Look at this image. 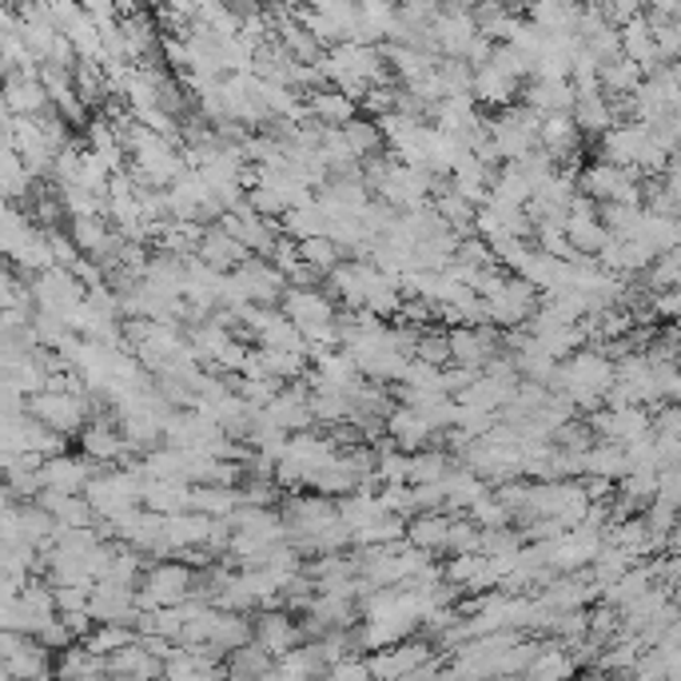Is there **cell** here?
<instances>
[{
	"label": "cell",
	"instance_id": "cell-1",
	"mask_svg": "<svg viewBox=\"0 0 681 681\" xmlns=\"http://www.w3.org/2000/svg\"><path fill=\"white\" fill-rule=\"evenodd\" d=\"M336 459H339L336 439H319L311 430H299V435H292L284 459L275 466V479L284 486H311L315 474L323 471V466H331Z\"/></svg>",
	"mask_w": 681,
	"mask_h": 681
},
{
	"label": "cell",
	"instance_id": "cell-2",
	"mask_svg": "<svg viewBox=\"0 0 681 681\" xmlns=\"http://www.w3.org/2000/svg\"><path fill=\"white\" fill-rule=\"evenodd\" d=\"M32 304L41 307V311H53V315H64L68 323H73L80 307L88 304V287L76 279L73 267H48V272L32 275Z\"/></svg>",
	"mask_w": 681,
	"mask_h": 681
},
{
	"label": "cell",
	"instance_id": "cell-3",
	"mask_svg": "<svg viewBox=\"0 0 681 681\" xmlns=\"http://www.w3.org/2000/svg\"><path fill=\"white\" fill-rule=\"evenodd\" d=\"M491 140L494 147L503 152V160H523L526 152L542 147V116L535 108H503V112L491 120Z\"/></svg>",
	"mask_w": 681,
	"mask_h": 681
},
{
	"label": "cell",
	"instance_id": "cell-4",
	"mask_svg": "<svg viewBox=\"0 0 681 681\" xmlns=\"http://www.w3.org/2000/svg\"><path fill=\"white\" fill-rule=\"evenodd\" d=\"M284 523L295 542L304 546V550H315V542H319L331 526L343 523V514H339L336 503H327L319 494H304V498H292V503L284 506Z\"/></svg>",
	"mask_w": 681,
	"mask_h": 681
},
{
	"label": "cell",
	"instance_id": "cell-5",
	"mask_svg": "<svg viewBox=\"0 0 681 681\" xmlns=\"http://www.w3.org/2000/svg\"><path fill=\"white\" fill-rule=\"evenodd\" d=\"M140 609H156V606H179L196 597V574L184 562H160L144 574V586L136 590Z\"/></svg>",
	"mask_w": 681,
	"mask_h": 681
},
{
	"label": "cell",
	"instance_id": "cell-6",
	"mask_svg": "<svg viewBox=\"0 0 681 681\" xmlns=\"http://www.w3.org/2000/svg\"><path fill=\"white\" fill-rule=\"evenodd\" d=\"M56 590H44L36 582L21 590V594L4 597V609H0V622L4 629H21V634H36L41 638V629L56 618Z\"/></svg>",
	"mask_w": 681,
	"mask_h": 681
},
{
	"label": "cell",
	"instance_id": "cell-7",
	"mask_svg": "<svg viewBox=\"0 0 681 681\" xmlns=\"http://www.w3.org/2000/svg\"><path fill=\"white\" fill-rule=\"evenodd\" d=\"M538 287L526 279V275H518V279H506L498 292L483 295L486 299V311H491V323L494 327H523L535 319V311L542 307V299H538Z\"/></svg>",
	"mask_w": 681,
	"mask_h": 681
},
{
	"label": "cell",
	"instance_id": "cell-8",
	"mask_svg": "<svg viewBox=\"0 0 681 681\" xmlns=\"http://www.w3.org/2000/svg\"><path fill=\"white\" fill-rule=\"evenodd\" d=\"M88 395L92 391H36V395H29V410L61 435H73L88 419V407H92Z\"/></svg>",
	"mask_w": 681,
	"mask_h": 681
},
{
	"label": "cell",
	"instance_id": "cell-9",
	"mask_svg": "<svg viewBox=\"0 0 681 681\" xmlns=\"http://www.w3.org/2000/svg\"><path fill=\"white\" fill-rule=\"evenodd\" d=\"M582 191L597 204H638L641 199V184L634 176V168H618V164H594L582 176Z\"/></svg>",
	"mask_w": 681,
	"mask_h": 681
},
{
	"label": "cell",
	"instance_id": "cell-10",
	"mask_svg": "<svg viewBox=\"0 0 681 681\" xmlns=\"http://www.w3.org/2000/svg\"><path fill=\"white\" fill-rule=\"evenodd\" d=\"M590 427H594V435H602V439L629 447V442H638L650 435V415H646L638 403H629V407H606L590 419Z\"/></svg>",
	"mask_w": 681,
	"mask_h": 681
},
{
	"label": "cell",
	"instance_id": "cell-11",
	"mask_svg": "<svg viewBox=\"0 0 681 681\" xmlns=\"http://www.w3.org/2000/svg\"><path fill=\"white\" fill-rule=\"evenodd\" d=\"M284 315L287 319H295L299 323V331H311V327H327L336 323V304L327 299V292H319V284L315 287H287L284 292Z\"/></svg>",
	"mask_w": 681,
	"mask_h": 681
},
{
	"label": "cell",
	"instance_id": "cell-12",
	"mask_svg": "<svg viewBox=\"0 0 681 681\" xmlns=\"http://www.w3.org/2000/svg\"><path fill=\"white\" fill-rule=\"evenodd\" d=\"M578 88L567 76H530L526 85V108H535L538 116H570L574 112Z\"/></svg>",
	"mask_w": 681,
	"mask_h": 681
},
{
	"label": "cell",
	"instance_id": "cell-13",
	"mask_svg": "<svg viewBox=\"0 0 681 681\" xmlns=\"http://www.w3.org/2000/svg\"><path fill=\"white\" fill-rule=\"evenodd\" d=\"M567 235L578 255H597L609 243L606 220H602V211L597 208H590V199H574V208H570V216H567Z\"/></svg>",
	"mask_w": 681,
	"mask_h": 681
},
{
	"label": "cell",
	"instance_id": "cell-14",
	"mask_svg": "<svg viewBox=\"0 0 681 681\" xmlns=\"http://www.w3.org/2000/svg\"><path fill=\"white\" fill-rule=\"evenodd\" d=\"M96 459L88 462L85 459H68V454H53V459H44L41 466V479H44V491H61V494H85L88 483L96 479Z\"/></svg>",
	"mask_w": 681,
	"mask_h": 681
},
{
	"label": "cell",
	"instance_id": "cell-15",
	"mask_svg": "<svg viewBox=\"0 0 681 681\" xmlns=\"http://www.w3.org/2000/svg\"><path fill=\"white\" fill-rule=\"evenodd\" d=\"M4 112H17V116L53 112V96L44 88L41 73H9V85H4Z\"/></svg>",
	"mask_w": 681,
	"mask_h": 681
},
{
	"label": "cell",
	"instance_id": "cell-16",
	"mask_svg": "<svg viewBox=\"0 0 681 681\" xmlns=\"http://www.w3.org/2000/svg\"><path fill=\"white\" fill-rule=\"evenodd\" d=\"M430 32H435V41H439L442 56H466V48H471V41L479 36V21H474V12L466 9H442L439 17H435V24H430Z\"/></svg>",
	"mask_w": 681,
	"mask_h": 681
},
{
	"label": "cell",
	"instance_id": "cell-17",
	"mask_svg": "<svg viewBox=\"0 0 681 681\" xmlns=\"http://www.w3.org/2000/svg\"><path fill=\"white\" fill-rule=\"evenodd\" d=\"M196 255L208 267H216V272H231V267H240V263L252 260V252L243 248L231 231H223L220 223H211V228H204V235H199V248Z\"/></svg>",
	"mask_w": 681,
	"mask_h": 681
},
{
	"label": "cell",
	"instance_id": "cell-18",
	"mask_svg": "<svg viewBox=\"0 0 681 681\" xmlns=\"http://www.w3.org/2000/svg\"><path fill=\"white\" fill-rule=\"evenodd\" d=\"M518 88H523V76L506 73L494 61H486L483 68H474V100L483 108H510Z\"/></svg>",
	"mask_w": 681,
	"mask_h": 681
},
{
	"label": "cell",
	"instance_id": "cell-19",
	"mask_svg": "<svg viewBox=\"0 0 681 681\" xmlns=\"http://www.w3.org/2000/svg\"><path fill=\"white\" fill-rule=\"evenodd\" d=\"M622 53H626L629 61H638L641 68H646V76L658 73L661 64H666V56H661V48H658V36H653V24L646 12L622 24Z\"/></svg>",
	"mask_w": 681,
	"mask_h": 681
},
{
	"label": "cell",
	"instance_id": "cell-20",
	"mask_svg": "<svg viewBox=\"0 0 681 681\" xmlns=\"http://www.w3.org/2000/svg\"><path fill=\"white\" fill-rule=\"evenodd\" d=\"M387 435L398 451H422V447L435 439V427H430V419L419 407H407V403H403V407L387 415Z\"/></svg>",
	"mask_w": 681,
	"mask_h": 681
},
{
	"label": "cell",
	"instance_id": "cell-21",
	"mask_svg": "<svg viewBox=\"0 0 681 681\" xmlns=\"http://www.w3.org/2000/svg\"><path fill=\"white\" fill-rule=\"evenodd\" d=\"M267 415H272L287 435H299V430H311L315 427V407H311V395L304 387H292V391H279V395L267 403Z\"/></svg>",
	"mask_w": 681,
	"mask_h": 681
},
{
	"label": "cell",
	"instance_id": "cell-22",
	"mask_svg": "<svg viewBox=\"0 0 681 681\" xmlns=\"http://www.w3.org/2000/svg\"><path fill=\"white\" fill-rule=\"evenodd\" d=\"M367 661L375 678H415V670H419L422 661H430V646L427 641H403V646L391 653L371 650Z\"/></svg>",
	"mask_w": 681,
	"mask_h": 681
},
{
	"label": "cell",
	"instance_id": "cell-23",
	"mask_svg": "<svg viewBox=\"0 0 681 681\" xmlns=\"http://www.w3.org/2000/svg\"><path fill=\"white\" fill-rule=\"evenodd\" d=\"M371 267L375 263L359 260V263H339L336 272L327 275V284H331V295H339L351 311H363L367 307V284H371Z\"/></svg>",
	"mask_w": 681,
	"mask_h": 681
},
{
	"label": "cell",
	"instance_id": "cell-24",
	"mask_svg": "<svg viewBox=\"0 0 681 681\" xmlns=\"http://www.w3.org/2000/svg\"><path fill=\"white\" fill-rule=\"evenodd\" d=\"M80 442H85V454L96 462H120L132 447H128L124 430L116 427V422L100 419V422H88L85 435H80Z\"/></svg>",
	"mask_w": 681,
	"mask_h": 681
},
{
	"label": "cell",
	"instance_id": "cell-25",
	"mask_svg": "<svg viewBox=\"0 0 681 681\" xmlns=\"http://www.w3.org/2000/svg\"><path fill=\"white\" fill-rule=\"evenodd\" d=\"M451 526L454 518H447V514L439 510H419L410 514V526H407V542L422 546V550H447L451 546Z\"/></svg>",
	"mask_w": 681,
	"mask_h": 681
},
{
	"label": "cell",
	"instance_id": "cell-26",
	"mask_svg": "<svg viewBox=\"0 0 681 681\" xmlns=\"http://www.w3.org/2000/svg\"><path fill=\"white\" fill-rule=\"evenodd\" d=\"M582 0H530L526 12L530 21L542 24L546 32H578V21H582Z\"/></svg>",
	"mask_w": 681,
	"mask_h": 681
},
{
	"label": "cell",
	"instance_id": "cell-27",
	"mask_svg": "<svg viewBox=\"0 0 681 681\" xmlns=\"http://www.w3.org/2000/svg\"><path fill=\"white\" fill-rule=\"evenodd\" d=\"M144 506L147 510H160V514L191 510V483L188 479H147Z\"/></svg>",
	"mask_w": 681,
	"mask_h": 681
},
{
	"label": "cell",
	"instance_id": "cell-28",
	"mask_svg": "<svg viewBox=\"0 0 681 681\" xmlns=\"http://www.w3.org/2000/svg\"><path fill=\"white\" fill-rule=\"evenodd\" d=\"M211 538V514H199V510H179V514H168V542L172 550H196V546H208Z\"/></svg>",
	"mask_w": 681,
	"mask_h": 681
},
{
	"label": "cell",
	"instance_id": "cell-29",
	"mask_svg": "<svg viewBox=\"0 0 681 681\" xmlns=\"http://www.w3.org/2000/svg\"><path fill=\"white\" fill-rule=\"evenodd\" d=\"M108 673H112V678H156V673H164V661L147 650V646H140V638H136L132 646H124V650L108 653Z\"/></svg>",
	"mask_w": 681,
	"mask_h": 681
},
{
	"label": "cell",
	"instance_id": "cell-30",
	"mask_svg": "<svg viewBox=\"0 0 681 681\" xmlns=\"http://www.w3.org/2000/svg\"><path fill=\"white\" fill-rule=\"evenodd\" d=\"M299 638H304V629L295 626L287 614H263V618L255 622V641H260V646H267L275 658L292 653L295 646H299Z\"/></svg>",
	"mask_w": 681,
	"mask_h": 681
},
{
	"label": "cell",
	"instance_id": "cell-31",
	"mask_svg": "<svg viewBox=\"0 0 681 681\" xmlns=\"http://www.w3.org/2000/svg\"><path fill=\"white\" fill-rule=\"evenodd\" d=\"M574 124L582 128V136H606L614 128V108H609L606 92H582L574 100Z\"/></svg>",
	"mask_w": 681,
	"mask_h": 681
},
{
	"label": "cell",
	"instance_id": "cell-32",
	"mask_svg": "<svg viewBox=\"0 0 681 681\" xmlns=\"http://www.w3.org/2000/svg\"><path fill=\"white\" fill-rule=\"evenodd\" d=\"M641 80H646V68L638 61H629L626 53L602 64V92L618 96V100H629L641 88Z\"/></svg>",
	"mask_w": 681,
	"mask_h": 681
},
{
	"label": "cell",
	"instance_id": "cell-33",
	"mask_svg": "<svg viewBox=\"0 0 681 681\" xmlns=\"http://www.w3.org/2000/svg\"><path fill=\"white\" fill-rule=\"evenodd\" d=\"M311 112L319 124H331V128H343L355 120L359 105L351 100L347 92H339L336 85H327V88H315L311 92Z\"/></svg>",
	"mask_w": 681,
	"mask_h": 681
},
{
	"label": "cell",
	"instance_id": "cell-34",
	"mask_svg": "<svg viewBox=\"0 0 681 681\" xmlns=\"http://www.w3.org/2000/svg\"><path fill=\"white\" fill-rule=\"evenodd\" d=\"M243 503V494L235 486L223 483H191V510L211 514V518H231V510Z\"/></svg>",
	"mask_w": 681,
	"mask_h": 681
},
{
	"label": "cell",
	"instance_id": "cell-35",
	"mask_svg": "<svg viewBox=\"0 0 681 681\" xmlns=\"http://www.w3.org/2000/svg\"><path fill=\"white\" fill-rule=\"evenodd\" d=\"M279 223H284V231L292 235V240H311V235H327V223H331V216L319 208V199H307V204H295V208H287Z\"/></svg>",
	"mask_w": 681,
	"mask_h": 681
},
{
	"label": "cell",
	"instance_id": "cell-36",
	"mask_svg": "<svg viewBox=\"0 0 681 681\" xmlns=\"http://www.w3.org/2000/svg\"><path fill=\"white\" fill-rule=\"evenodd\" d=\"M578 136L582 128L574 124V116H546L542 120V147L554 160H570L578 152Z\"/></svg>",
	"mask_w": 681,
	"mask_h": 681
},
{
	"label": "cell",
	"instance_id": "cell-37",
	"mask_svg": "<svg viewBox=\"0 0 681 681\" xmlns=\"http://www.w3.org/2000/svg\"><path fill=\"white\" fill-rule=\"evenodd\" d=\"M486 479L471 466H462V471H451L447 474V506L451 510H471L479 498H486Z\"/></svg>",
	"mask_w": 681,
	"mask_h": 681
},
{
	"label": "cell",
	"instance_id": "cell-38",
	"mask_svg": "<svg viewBox=\"0 0 681 681\" xmlns=\"http://www.w3.org/2000/svg\"><path fill=\"white\" fill-rule=\"evenodd\" d=\"M272 658H275V653L267 650V646H260V641H248V646H240V650H231V661L223 666V670H228L231 678H255V673H275Z\"/></svg>",
	"mask_w": 681,
	"mask_h": 681
},
{
	"label": "cell",
	"instance_id": "cell-39",
	"mask_svg": "<svg viewBox=\"0 0 681 681\" xmlns=\"http://www.w3.org/2000/svg\"><path fill=\"white\" fill-rule=\"evenodd\" d=\"M299 260L319 275H331L343 260V248H339L331 235H311V240H299Z\"/></svg>",
	"mask_w": 681,
	"mask_h": 681
},
{
	"label": "cell",
	"instance_id": "cell-40",
	"mask_svg": "<svg viewBox=\"0 0 681 681\" xmlns=\"http://www.w3.org/2000/svg\"><path fill=\"white\" fill-rule=\"evenodd\" d=\"M594 586L597 582H586V578H567V582H554V586L546 590L542 602L550 609H558V614H562V609H582L590 597H594Z\"/></svg>",
	"mask_w": 681,
	"mask_h": 681
},
{
	"label": "cell",
	"instance_id": "cell-41",
	"mask_svg": "<svg viewBox=\"0 0 681 681\" xmlns=\"http://www.w3.org/2000/svg\"><path fill=\"white\" fill-rule=\"evenodd\" d=\"M136 638H140V634H132V626H124V622H96V629L85 638V646L108 658V653L132 646Z\"/></svg>",
	"mask_w": 681,
	"mask_h": 681
},
{
	"label": "cell",
	"instance_id": "cell-42",
	"mask_svg": "<svg viewBox=\"0 0 681 681\" xmlns=\"http://www.w3.org/2000/svg\"><path fill=\"white\" fill-rule=\"evenodd\" d=\"M343 136L347 144H351V152H355L359 160H371L378 156V144H383V128H378V120H351V124H343Z\"/></svg>",
	"mask_w": 681,
	"mask_h": 681
},
{
	"label": "cell",
	"instance_id": "cell-43",
	"mask_svg": "<svg viewBox=\"0 0 681 681\" xmlns=\"http://www.w3.org/2000/svg\"><path fill=\"white\" fill-rule=\"evenodd\" d=\"M61 199H64V211H68V220H73V216H105V208H108V196H100V191L85 188V184H64Z\"/></svg>",
	"mask_w": 681,
	"mask_h": 681
},
{
	"label": "cell",
	"instance_id": "cell-44",
	"mask_svg": "<svg viewBox=\"0 0 681 681\" xmlns=\"http://www.w3.org/2000/svg\"><path fill=\"white\" fill-rule=\"evenodd\" d=\"M56 673H61V678H100V673H108V661H105V653L80 646V650H64V661Z\"/></svg>",
	"mask_w": 681,
	"mask_h": 681
},
{
	"label": "cell",
	"instance_id": "cell-45",
	"mask_svg": "<svg viewBox=\"0 0 681 681\" xmlns=\"http://www.w3.org/2000/svg\"><path fill=\"white\" fill-rule=\"evenodd\" d=\"M447 474H451V462H447V454L442 451H422V454L410 451V486L442 483Z\"/></svg>",
	"mask_w": 681,
	"mask_h": 681
},
{
	"label": "cell",
	"instance_id": "cell-46",
	"mask_svg": "<svg viewBox=\"0 0 681 681\" xmlns=\"http://www.w3.org/2000/svg\"><path fill=\"white\" fill-rule=\"evenodd\" d=\"M466 514H471V518L483 526V530H494V526H510V518H514V510L503 503V498H498V494H486V498H479V503H474Z\"/></svg>",
	"mask_w": 681,
	"mask_h": 681
},
{
	"label": "cell",
	"instance_id": "cell-47",
	"mask_svg": "<svg viewBox=\"0 0 681 681\" xmlns=\"http://www.w3.org/2000/svg\"><path fill=\"white\" fill-rule=\"evenodd\" d=\"M375 479L383 486L391 483H410V451H378V466H375Z\"/></svg>",
	"mask_w": 681,
	"mask_h": 681
},
{
	"label": "cell",
	"instance_id": "cell-48",
	"mask_svg": "<svg viewBox=\"0 0 681 681\" xmlns=\"http://www.w3.org/2000/svg\"><path fill=\"white\" fill-rule=\"evenodd\" d=\"M574 670V658H567V650H538L530 661V678H558V673Z\"/></svg>",
	"mask_w": 681,
	"mask_h": 681
},
{
	"label": "cell",
	"instance_id": "cell-49",
	"mask_svg": "<svg viewBox=\"0 0 681 681\" xmlns=\"http://www.w3.org/2000/svg\"><path fill=\"white\" fill-rule=\"evenodd\" d=\"M419 359H427V363H435V367H447V363H454L451 355V336L442 331V336H422L419 339V351H415Z\"/></svg>",
	"mask_w": 681,
	"mask_h": 681
},
{
	"label": "cell",
	"instance_id": "cell-50",
	"mask_svg": "<svg viewBox=\"0 0 681 681\" xmlns=\"http://www.w3.org/2000/svg\"><path fill=\"white\" fill-rule=\"evenodd\" d=\"M447 550H454V554H466V550H483V530H479V523H454L451 526V546Z\"/></svg>",
	"mask_w": 681,
	"mask_h": 681
},
{
	"label": "cell",
	"instance_id": "cell-51",
	"mask_svg": "<svg viewBox=\"0 0 681 681\" xmlns=\"http://www.w3.org/2000/svg\"><path fill=\"white\" fill-rule=\"evenodd\" d=\"M41 641L48 646V650H68V646L76 641V634H73V626H68L64 618H53L48 626L41 629Z\"/></svg>",
	"mask_w": 681,
	"mask_h": 681
},
{
	"label": "cell",
	"instance_id": "cell-52",
	"mask_svg": "<svg viewBox=\"0 0 681 681\" xmlns=\"http://www.w3.org/2000/svg\"><path fill=\"white\" fill-rule=\"evenodd\" d=\"M331 678H375L371 673V661H351V658H339V661H331Z\"/></svg>",
	"mask_w": 681,
	"mask_h": 681
},
{
	"label": "cell",
	"instance_id": "cell-53",
	"mask_svg": "<svg viewBox=\"0 0 681 681\" xmlns=\"http://www.w3.org/2000/svg\"><path fill=\"white\" fill-rule=\"evenodd\" d=\"M618 614H614V609H597V614H590V634H594V638H609V634H614V629H618Z\"/></svg>",
	"mask_w": 681,
	"mask_h": 681
},
{
	"label": "cell",
	"instance_id": "cell-54",
	"mask_svg": "<svg viewBox=\"0 0 681 681\" xmlns=\"http://www.w3.org/2000/svg\"><path fill=\"white\" fill-rule=\"evenodd\" d=\"M80 4L92 12L96 21H116V17H120V4H116V0H80Z\"/></svg>",
	"mask_w": 681,
	"mask_h": 681
},
{
	"label": "cell",
	"instance_id": "cell-55",
	"mask_svg": "<svg viewBox=\"0 0 681 681\" xmlns=\"http://www.w3.org/2000/svg\"><path fill=\"white\" fill-rule=\"evenodd\" d=\"M483 4V0H442V9H466V12H474Z\"/></svg>",
	"mask_w": 681,
	"mask_h": 681
},
{
	"label": "cell",
	"instance_id": "cell-56",
	"mask_svg": "<svg viewBox=\"0 0 681 681\" xmlns=\"http://www.w3.org/2000/svg\"><path fill=\"white\" fill-rule=\"evenodd\" d=\"M231 9H240V12H248V9H260V0H228Z\"/></svg>",
	"mask_w": 681,
	"mask_h": 681
}]
</instances>
